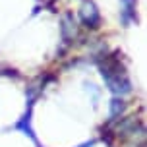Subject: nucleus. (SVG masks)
<instances>
[{"label": "nucleus", "mask_w": 147, "mask_h": 147, "mask_svg": "<svg viewBox=\"0 0 147 147\" xmlns=\"http://www.w3.org/2000/svg\"><path fill=\"white\" fill-rule=\"evenodd\" d=\"M101 68V76L103 80L107 81V85L112 93L116 95H124V93H130L132 91V83L126 76L124 66H120V60H118V54L114 56H105V62L99 64Z\"/></svg>", "instance_id": "obj_1"}, {"label": "nucleus", "mask_w": 147, "mask_h": 147, "mask_svg": "<svg viewBox=\"0 0 147 147\" xmlns=\"http://www.w3.org/2000/svg\"><path fill=\"white\" fill-rule=\"evenodd\" d=\"M80 18H81V22L85 23L87 27H91V29H97V27L101 25V16H99V10L95 8L93 2H85V4L81 6Z\"/></svg>", "instance_id": "obj_2"}, {"label": "nucleus", "mask_w": 147, "mask_h": 147, "mask_svg": "<svg viewBox=\"0 0 147 147\" xmlns=\"http://www.w3.org/2000/svg\"><path fill=\"white\" fill-rule=\"evenodd\" d=\"M136 4L138 0H120V6H122V22L130 23L136 22L138 16H136Z\"/></svg>", "instance_id": "obj_3"}, {"label": "nucleus", "mask_w": 147, "mask_h": 147, "mask_svg": "<svg viewBox=\"0 0 147 147\" xmlns=\"http://www.w3.org/2000/svg\"><path fill=\"white\" fill-rule=\"evenodd\" d=\"M124 101H122V99H112V101H110V120H114V118L116 116H120V114H122V112H124Z\"/></svg>", "instance_id": "obj_4"}, {"label": "nucleus", "mask_w": 147, "mask_h": 147, "mask_svg": "<svg viewBox=\"0 0 147 147\" xmlns=\"http://www.w3.org/2000/svg\"><path fill=\"white\" fill-rule=\"evenodd\" d=\"M91 145H93V141H85V143H81L80 147H91Z\"/></svg>", "instance_id": "obj_5"}]
</instances>
